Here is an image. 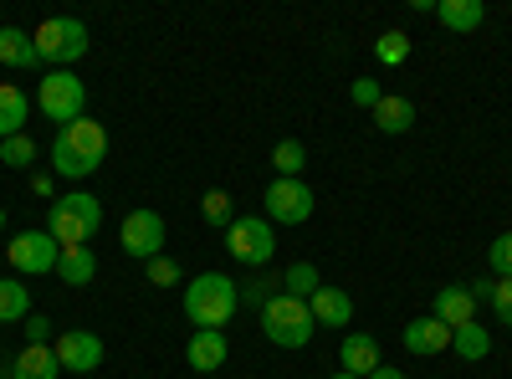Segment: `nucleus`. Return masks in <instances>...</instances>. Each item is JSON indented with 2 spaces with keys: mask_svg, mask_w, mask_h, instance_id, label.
<instances>
[{
  "mask_svg": "<svg viewBox=\"0 0 512 379\" xmlns=\"http://www.w3.org/2000/svg\"><path fill=\"white\" fill-rule=\"evenodd\" d=\"M103 159H108V129L98 118L82 113V118H72V123L57 129V139H52V170L62 180H88Z\"/></svg>",
  "mask_w": 512,
  "mask_h": 379,
  "instance_id": "obj_1",
  "label": "nucleus"
},
{
  "mask_svg": "<svg viewBox=\"0 0 512 379\" xmlns=\"http://www.w3.org/2000/svg\"><path fill=\"white\" fill-rule=\"evenodd\" d=\"M236 308H241V287L226 272H205L185 287V318L195 328H226Z\"/></svg>",
  "mask_w": 512,
  "mask_h": 379,
  "instance_id": "obj_2",
  "label": "nucleus"
},
{
  "mask_svg": "<svg viewBox=\"0 0 512 379\" xmlns=\"http://www.w3.org/2000/svg\"><path fill=\"white\" fill-rule=\"evenodd\" d=\"M98 226H103V205L88 190H67L62 200H52L47 231H52L57 246H88L98 236Z\"/></svg>",
  "mask_w": 512,
  "mask_h": 379,
  "instance_id": "obj_3",
  "label": "nucleus"
},
{
  "mask_svg": "<svg viewBox=\"0 0 512 379\" xmlns=\"http://www.w3.org/2000/svg\"><path fill=\"white\" fill-rule=\"evenodd\" d=\"M262 333L277 344V349H308L313 344V308L303 298H292V292H277V298L262 308Z\"/></svg>",
  "mask_w": 512,
  "mask_h": 379,
  "instance_id": "obj_4",
  "label": "nucleus"
},
{
  "mask_svg": "<svg viewBox=\"0 0 512 379\" xmlns=\"http://www.w3.org/2000/svg\"><path fill=\"white\" fill-rule=\"evenodd\" d=\"M36 52H41V62H52V72H67L72 62H82L88 57V26H82L77 16H47L36 31Z\"/></svg>",
  "mask_w": 512,
  "mask_h": 379,
  "instance_id": "obj_5",
  "label": "nucleus"
},
{
  "mask_svg": "<svg viewBox=\"0 0 512 379\" xmlns=\"http://www.w3.org/2000/svg\"><path fill=\"white\" fill-rule=\"evenodd\" d=\"M36 108L52 123H72V118L88 113V88H82L77 72H47L36 82Z\"/></svg>",
  "mask_w": 512,
  "mask_h": 379,
  "instance_id": "obj_6",
  "label": "nucleus"
},
{
  "mask_svg": "<svg viewBox=\"0 0 512 379\" xmlns=\"http://www.w3.org/2000/svg\"><path fill=\"white\" fill-rule=\"evenodd\" d=\"M226 251L236 262H246L251 272L256 267H267L277 257V236H272V221L267 216H236L226 226Z\"/></svg>",
  "mask_w": 512,
  "mask_h": 379,
  "instance_id": "obj_7",
  "label": "nucleus"
},
{
  "mask_svg": "<svg viewBox=\"0 0 512 379\" xmlns=\"http://www.w3.org/2000/svg\"><path fill=\"white\" fill-rule=\"evenodd\" d=\"M118 241H123L128 257L149 267L154 257H164V216H159V210H149V205L128 210V216H123V231H118Z\"/></svg>",
  "mask_w": 512,
  "mask_h": 379,
  "instance_id": "obj_8",
  "label": "nucleus"
},
{
  "mask_svg": "<svg viewBox=\"0 0 512 379\" xmlns=\"http://www.w3.org/2000/svg\"><path fill=\"white\" fill-rule=\"evenodd\" d=\"M6 257H11V267L21 277H41V272H57L62 246L52 241V231H21V236H11Z\"/></svg>",
  "mask_w": 512,
  "mask_h": 379,
  "instance_id": "obj_9",
  "label": "nucleus"
},
{
  "mask_svg": "<svg viewBox=\"0 0 512 379\" xmlns=\"http://www.w3.org/2000/svg\"><path fill=\"white\" fill-rule=\"evenodd\" d=\"M262 205H267V221L272 226H303L313 216L318 200H313V190L303 180H272L267 195H262Z\"/></svg>",
  "mask_w": 512,
  "mask_h": 379,
  "instance_id": "obj_10",
  "label": "nucleus"
},
{
  "mask_svg": "<svg viewBox=\"0 0 512 379\" xmlns=\"http://www.w3.org/2000/svg\"><path fill=\"white\" fill-rule=\"evenodd\" d=\"M57 364H62V374H93L98 364H103V339L98 333H88V328H67V333H57Z\"/></svg>",
  "mask_w": 512,
  "mask_h": 379,
  "instance_id": "obj_11",
  "label": "nucleus"
},
{
  "mask_svg": "<svg viewBox=\"0 0 512 379\" xmlns=\"http://www.w3.org/2000/svg\"><path fill=\"white\" fill-rule=\"evenodd\" d=\"M405 349L420 354V359H431V354H446L451 349V328L436 318V313H425V318H410L405 323Z\"/></svg>",
  "mask_w": 512,
  "mask_h": 379,
  "instance_id": "obj_12",
  "label": "nucleus"
},
{
  "mask_svg": "<svg viewBox=\"0 0 512 379\" xmlns=\"http://www.w3.org/2000/svg\"><path fill=\"white\" fill-rule=\"evenodd\" d=\"M226 354H231V344H226L221 328H195L190 344H185V359H190V369H200V374H216V369L226 364Z\"/></svg>",
  "mask_w": 512,
  "mask_h": 379,
  "instance_id": "obj_13",
  "label": "nucleus"
},
{
  "mask_svg": "<svg viewBox=\"0 0 512 379\" xmlns=\"http://www.w3.org/2000/svg\"><path fill=\"white\" fill-rule=\"evenodd\" d=\"M308 308H313V323L318 328H349L354 323V298L344 287H318L313 298H308Z\"/></svg>",
  "mask_w": 512,
  "mask_h": 379,
  "instance_id": "obj_14",
  "label": "nucleus"
},
{
  "mask_svg": "<svg viewBox=\"0 0 512 379\" xmlns=\"http://www.w3.org/2000/svg\"><path fill=\"white\" fill-rule=\"evenodd\" d=\"M431 313H436V318H441V323H446V328L456 333L461 323H477V298H472V292H466V282H461V287H441V292H436V308H431Z\"/></svg>",
  "mask_w": 512,
  "mask_h": 379,
  "instance_id": "obj_15",
  "label": "nucleus"
},
{
  "mask_svg": "<svg viewBox=\"0 0 512 379\" xmlns=\"http://www.w3.org/2000/svg\"><path fill=\"white\" fill-rule=\"evenodd\" d=\"M338 364H344V374H354V379H369L384 359H379V344L369 339V333H349L344 349H338Z\"/></svg>",
  "mask_w": 512,
  "mask_h": 379,
  "instance_id": "obj_16",
  "label": "nucleus"
},
{
  "mask_svg": "<svg viewBox=\"0 0 512 379\" xmlns=\"http://www.w3.org/2000/svg\"><path fill=\"white\" fill-rule=\"evenodd\" d=\"M62 364H57V349L52 344H26L11 364V379H57Z\"/></svg>",
  "mask_w": 512,
  "mask_h": 379,
  "instance_id": "obj_17",
  "label": "nucleus"
},
{
  "mask_svg": "<svg viewBox=\"0 0 512 379\" xmlns=\"http://www.w3.org/2000/svg\"><path fill=\"white\" fill-rule=\"evenodd\" d=\"M26 113H31V98L16 88V82H0V144L26 134Z\"/></svg>",
  "mask_w": 512,
  "mask_h": 379,
  "instance_id": "obj_18",
  "label": "nucleus"
},
{
  "mask_svg": "<svg viewBox=\"0 0 512 379\" xmlns=\"http://www.w3.org/2000/svg\"><path fill=\"white\" fill-rule=\"evenodd\" d=\"M374 129H379V134H410V129H415V103L384 93V98L374 103Z\"/></svg>",
  "mask_w": 512,
  "mask_h": 379,
  "instance_id": "obj_19",
  "label": "nucleus"
},
{
  "mask_svg": "<svg viewBox=\"0 0 512 379\" xmlns=\"http://www.w3.org/2000/svg\"><path fill=\"white\" fill-rule=\"evenodd\" d=\"M436 21L446 26V31H477L482 21H487V6L482 0H436Z\"/></svg>",
  "mask_w": 512,
  "mask_h": 379,
  "instance_id": "obj_20",
  "label": "nucleus"
},
{
  "mask_svg": "<svg viewBox=\"0 0 512 379\" xmlns=\"http://www.w3.org/2000/svg\"><path fill=\"white\" fill-rule=\"evenodd\" d=\"M0 62H6V67H41L36 36L21 31V26H0Z\"/></svg>",
  "mask_w": 512,
  "mask_h": 379,
  "instance_id": "obj_21",
  "label": "nucleus"
},
{
  "mask_svg": "<svg viewBox=\"0 0 512 379\" xmlns=\"http://www.w3.org/2000/svg\"><path fill=\"white\" fill-rule=\"evenodd\" d=\"M57 277H62L67 287H88V282L98 277V257H93V246H62Z\"/></svg>",
  "mask_w": 512,
  "mask_h": 379,
  "instance_id": "obj_22",
  "label": "nucleus"
},
{
  "mask_svg": "<svg viewBox=\"0 0 512 379\" xmlns=\"http://www.w3.org/2000/svg\"><path fill=\"white\" fill-rule=\"evenodd\" d=\"M31 318V287L16 277H0V323H21Z\"/></svg>",
  "mask_w": 512,
  "mask_h": 379,
  "instance_id": "obj_23",
  "label": "nucleus"
},
{
  "mask_svg": "<svg viewBox=\"0 0 512 379\" xmlns=\"http://www.w3.org/2000/svg\"><path fill=\"white\" fill-rule=\"evenodd\" d=\"M451 349H456L461 359H487V354H492V333H487L482 323H461V328L451 333Z\"/></svg>",
  "mask_w": 512,
  "mask_h": 379,
  "instance_id": "obj_24",
  "label": "nucleus"
},
{
  "mask_svg": "<svg viewBox=\"0 0 512 379\" xmlns=\"http://www.w3.org/2000/svg\"><path fill=\"white\" fill-rule=\"evenodd\" d=\"M272 170H277V180H303V170H308V149L297 144V139H282V144L272 149Z\"/></svg>",
  "mask_w": 512,
  "mask_h": 379,
  "instance_id": "obj_25",
  "label": "nucleus"
},
{
  "mask_svg": "<svg viewBox=\"0 0 512 379\" xmlns=\"http://www.w3.org/2000/svg\"><path fill=\"white\" fill-rule=\"evenodd\" d=\"M323 287V277H318V267L313 262H292L287 272H282V292H292V298H313V292Z\"/></svg>",
  "mask_w": 512,
  "mask_h": 379,
  "instance_id": "obj_26",
  "label": "nucleus"
},
{
  "mask_svg": "<svg viewBox=\"0 0 512 379\" xmlns=\"http://www.w3.org/2000/svg\"><path fill=\"white\" fill-rule=\"evenodd\" d=\"M241 287V303L251 308V313H262L272 298H277V287H282V277L277 272H262V277H251V282H236Z\"/></svg>",
  "mask_w": 512,
  "mask_h": 379,
  "instance_id": "obj_27",
  "label": "nucleus"
},
{
  "mask_svg": "<svg viewBox=\"0 0 512 379\" xmlns=\"http://www.w3.org/2000/svg\"><path fill=\"white\" fill-rule=\"evenodd\" d=\"M200 216H205V226H231L236 221V210H231V195L226 190H205V200H200Z\"/></svg>",
  "mask_w": 512,
  "mask_h": 379,
  "instance_id": "obj_28",
  "label": "nucleus"
},
{
  "mask_svg": "<svg viewBox=\"0 0 512 379\" xmlns=\"http://www.w3.org/2000/svg\"><path fill=\"white\" fill-rule=\"evenodd\" d=\"M374 57H379L384 67H400V62L410 57V36H405V31H384V36L374 41Z\"/></svg>",
  "mask_w": 512,
  "mask_h": 379,
  "instance_id": "obj_29",
  "label": "nucleus"
},
{
  "mask_svg": "<svg viewBox=\"0 0 512 379\" xmlns=\"http://www.w3.org/2000/svg\"><path fill=\"white\" fill-rule=\"evenodd\" d=\"M0 164H11V170H26V164H36V139L31 134H16L0 144Z\"/></svg>",
  "mask_w": 512,
  "mask_h": 379,
  "instance_id": "obj_30",
  "label": "nucleus"
},
{
  "mask_svg": "<svg viewBox=\"0 0 512 379\" xmlns=\"http://www.w3.org/2000/svg\"><path fill=\"white\" fill-rule=\"evenodd\" d=\"M487 262H492V272H497V277H512V231H502V236L492 241Z\"/></svg>",
  "mask_w": 512,
  "mask_h": 379,
  "instance_id": "obj_31",
  "label": "nucleus"
},
{
  "mask_svg": "<svg viewBox=\"0 0 512 379\" xmlns=\"http://www.w3.org/2000/svg\"><path fill=\"white\" fill-rule=\"evenodd\" d=\"M492 313L502 318V328H512V277H497V287H492Z\"/></svg>",
  "mask_w": 512,
  "mask_h": 379,
  "instance_id": "obj_32",
  "label": "nucleus"
},
{
  "mask_svg": "<svg viewBox=\"0 0 512 379\" xmlns=\"http://www.w3.org/2000/svg\"><path fill=\"white\" fill-rule=\"evenodd\" d=\"M144 272H149L154 287H175V282H180V262H169V257H154Z\"/></svg>",
  "mask_w": 512,
  "mask_h": 379,
  "instance_id": "obj_33",
  "label": "nucleus"
},
{
  "mask_svg": "<svg viewBox=\"0 0 512 379\" xmlns=\"http://www.w3.org/2000/svg\"><path fill=\"white\" fill-rule=\"evenodd\" d=\"M349 98H354L359 108H369V113H374V103H379L384 93H379V82H374V77H354V88H349Z\"/></svg>",
  "mask_w": 512,
  "mask_h": 379,
  "instance_id": "obj_34",
  "label": "nucleus"
},
{
  "mask_svg": "<svg viewBox=\"0 0 512 379\" xmlns=\"http://www.w3.org/2000/svg\"><path fill=\"white\" fill-rule=\"evenodd\" d=\"M26 344H52V318L31 313V318H26Z\"/></svg>",
  "mask_w": 512,
  "mask_h": 379,
  "instance_id": "obj_35",
  "label": "nucleus"
},
{
  "mask_svg": "<svg viewBox=\"0 0 512 379\" xmlns=\"http://www.w3.org/2000/svg\"><path fill=\"white\" fill-rule=\"evenodd\" d=\"M492 287H497V277H477V282H466V292L477 298V308H482V303H492Z\"/></svg>",
  "mask_w": 512,
  "mask_h": 379,
  "instance_id": "obj_36",
  "label": "nucleus"
},
{
  "mask_svg": "<svg viewBox=\"0 0 512 379\" xmlns=\"http://www.w3.org/2000/svg\"><path fill=\"white\" fill-rule=\"evenodd\" d=\"M31 190H36L41 200H47V195H52V175H31Z\"/></svg>",
  "mask_w": 512,
  "mask_h": 379,
  "instance_id": "obj_37",
  "label": "nucleus"
},
{
  "mask_svg": "<svg viewBox=\"0 0 512 379\" xmlns=\"http://www.w3.org/2000/svg\"><path fill=\"white\" fill-rule=\"evenodd\" d=\"M369 379H405V369H390V364H379Z\"/></svg>",
  "mask_w": 512,
  "mask_h": 379,
  "instance_id": "obj_38",
  "label": "nucleus"
},
{
  "mask_svg": "<svg viewBox=\"0 0 512 379\" xmlns=\"http://www.w3.org/2000/svg\"><path fill=\"white\" fill-rule=\"evenodd\" d=\"M0 236H6V205H0Z\"/></svg>",
  "mask_w": 512,
  "mask_h": 379,
  "instance_id": "obj_39",
  "label": "nucleus"
},
{
  "mask_svg": "<svg viewBox=\"0 0 512 379\" xmlns=\"http://www.w3.org/2000/svg\"><path fill=\"white\" fill-rule=\"evenodd\" d=\"M328 379H354V374H344V369H338V374H328Z\"/></svg>",
  "mask_w": 512,
  "mask_h": 379,
  "instance_id": "obj_40",
  "label": "nucleus"
},
{
  "mask_svg": "<svg viewBox=\"0 0 512 379\" xmlns=\"http://www.w3.org/2000/svg\"><path fill=\"white\" fill-rule=\"evenodd\" d=\"M0 379H11V374H0Z\"/></svg>",
  "mask_w": 512,
  "mask_h": 379,
  "instance_id": "obj_41",
  "label": "nucleus"
}]
</instances>
